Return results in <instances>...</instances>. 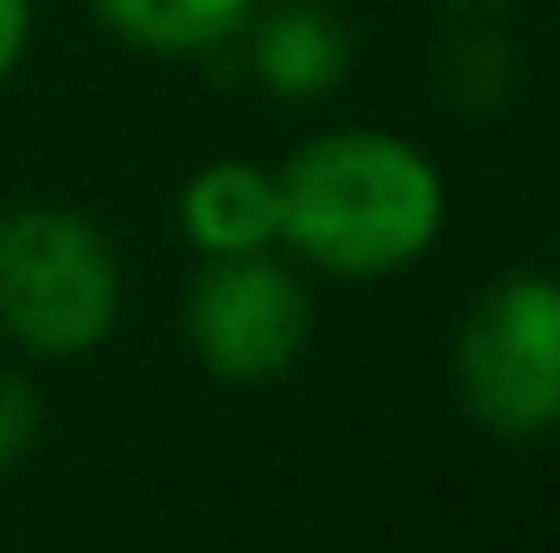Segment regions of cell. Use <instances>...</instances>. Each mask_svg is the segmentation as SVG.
<instances>
[{"instance_id": "obj_1", "label": "cell", "mask_w": 560, "mask_h": 553, "mask_svg": "<svg viewBox=\"0 0 560 553\" xmlns=\"http://www.w3.org/2000/svg\"><path fill=\"white\" fill-rule=\"evenodd\" d=\"M280 176V248L332 280L411 274L443 242L450 183L405 131L339 125L293 143Z\"/></svg>"}, {"instance_id": "obj_2", "label": "cell", "mask_w": 560, "mask_h": 553, "mask_svg": "<svg viewBox=\"0 0 560 553\" xmlns=\"http://www.w3.org/2000/svg\"><path fill=\"white\" fill-rule=\"evenodd\" d=\"M125 319L112 235L66 202L0 209V332L33 358H85Z\"/></svg>"}, {"instance_id": "obj_3", "label": "cell", "mask_w": 560, "mask_h": 553, "mask_svg": "<svg viewBox=\"0 0 560 553\" xmlns=\"http://www.w3.org/2000/svg\"><path fill=\"white\" fill-rule=\"evenodd\" d=\"M463 411L495 436L560 430V274H502L456 332Z\"/></svg>"}, {"instance_id": "obj_4", "label": "cell", "mask_w": 560, "mask_h": 553, "mask_svg": "<svg viewBox=\"0 0 560 553\" xmlns=\"http://www.w3.org/2000/svg\"><path fill=\"white\" fill-rule=\"evenodd\" d=\"M189 352L209 378L222 385H268L280 372H293V358L313 339V299L300 274L268 255H222L202 261V274L189 280Z\"/></svg>"}, {"instance_id": "obj_5", "label": "cell", "mask_w": 560, "mask_h": 553, "mask_svg": "<svg viewBox=\"0 0 560 553\" xmlns=\"http://www.w3.org/2000/svg\"><path fill=\"white\" fill-rule=\"evenodd\" d=\"M235 52L248 79L280 105H319L352 79V33L332 0H261Z\"/></svg>"}, {"instance_id": "obj_6", "label": "cell", "mask_w": 560, "mask_h": 553, "mask_svg": "<svg viewBox=\"0 0 560 553\" xmlns=\"http://www.w3.org/2000/svg\"><path fill=\"white\" fill-rule=\"evenodd\" d=\"M176 222L202 261L268 255L280 248V176L255 156H215L183 183Z\"/></svg>"}, {"instance_id": "obj_7", "label": "cell", "mask_w": 560, "mask_h": 553, "mask_svg": "<svg viewBox=\"0 0 560 553\" xmlns=\"http://www.w3.org/2000/svg\"><path fill=\"white\" fill-rule=\"evenodd\" d=\"M92 20L143 59H215L235 52L261 0H85Z\"/></svg>"}, {"instance_id": "obj_8", "label": "cell", "mask_w": 560, "mask_h": 553, "mask_svg": "<svg viewBox=\"0 0 560 553\" xmlns=\"http://www.w3.org/2000/svg\"><path fill=\"white\" fill-rule=\"evenodd\" d=\"M436 98L450 111H469V118H489L515 98V79H522V59H515V39L489 20H469L463 33H450L436 46Z\"/></svg>"}, {"instance_id": "obj_9", "label": "cell", "mask_w": 560, "mask_h": 553, "mask_svg": "<svg viewBox=\"0 0 560 553\" xmlns=\"http://www.w3.org/2000/svg\"><path fill=\"white\" fill-rule=\"evenodd\" d=\"M39 436V391L0 365V469H13Z\"/></svg>"}, {"instance_id": "obj_10", "label": "cell", "mask_w": 560, "mask_h": 553, "mask_svg": "<svg viewBox=\"0 0 560 553\" xmlns=\"http://www.w3.org/2000/svg\"><path fill=\"white\" fill-rule=\"evenodd\" d=\"M33 33H39V0H0V92L20 79Z\"/></svg>"}, {"instance_id": "obj_11", "label": "cell", "mask_w": 560, "mask_h": 553, "mask_svg": "<svg viewBox=\"0 0 560 553\" xmlns=\"http://www.w3.org/2000/svg\"><path fill=\"white\" fill-rule=\"evenodd\" d=\"M443 7H456V13H502L509 0H443Z\"/></svg>"}]
</instances>
